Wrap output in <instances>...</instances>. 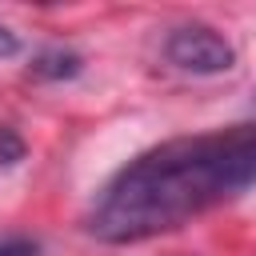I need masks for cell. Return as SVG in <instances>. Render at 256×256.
<instances>
[{"label": "cell", "instance_id": "obj_1", "mask_svg": "<svg viewBox=\"0 0 256 256\" xmlns=\"http://www.w3.org/2000/svg\"><path fill=\"white\" fill-rule=\"evenodd\" d=\"M256 184V120L164 140L128 160L92 200L84 224L104 244L176 232Z\"/></svg>", "mask_w": 256, "mask_h": 256}, {"label": "cell", "instance_id": "obj_2", "mask_svg": "<svg viewBox=\"0 0 256 256\" xmlns=\"http://www.w3.org/2000/svg\"><path fill=\"white\" fill-rule=\"evenodd\" d=\"M164 60L192 76H220L236 68V48L212 24H180L164 40Z\"/></svg>", "mask_w": 256, "mask_h": 256}, {"label": "cell", "instance_id": "obj_3", "mask_svg": "<svg viewBox=\"0 0 256 256\" xmlns=\"http://www.w3.org/2000/svg\"><path fill=\"white\" fill-rule=\"evenodd\" d=\"M36 76H48V80H64V76H76L80 72V56L64 52V48H52V52H40L36 64H32Z\"/></svg>", "mask_w": 256, "mask_h": 256}, {"label": "cell", "instance_id": "obj_4", "mask_svg": "<svg viewBox=\"0 0 256 256\" xmlns=\"http://www.w3.org/2000/svg\"><path fill=\"white\" fill-rule=\"evenodd\" d=\"M24 160V140L0 124V164H20Z\"/></svg>", "mask_w": 256, "mask_h": 256}, {"label": "cell", "instance_id": "obj_5", "mask_svg": "<svg viewBox=\"0 0 256 256\" xmlns=\"http://www.w3.org/2000/svg\"><path fill=\"white\" fill-rule=\"evenodd\" d=\"M0 256H36V240H24V236L0 240Z\"/></svg>", "mask_w": 256, "mask_h": 256}, {"label": "cell", "instance_id": "obj_6", "mask_svg": "<svg viewBox=\"0 0 256 256\" xmlns=\"http://www.w3.org/2000/svg\"><path fill=\"white\" fill-rule=\"evenodd\" d=\"M20 52V36L8 28V24H0V60H8V56H16Z\"/></svg>", "mask_w": 256, "mask_h": 256}]
</instances>
